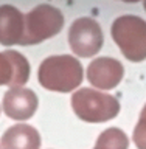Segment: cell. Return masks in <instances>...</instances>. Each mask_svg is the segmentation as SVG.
Wrapping results in <instances>:
<instances>
[{"label":"cell","instance_id":"6da1fadb","mask_svg":"<svg viewBox=\"0 0 146 149\" xmlns=\"http://www.w3.org/2000/svg\"><path fill=\"white\" fill-rule=\"evenodd\" d=\"M39 84L47 90L68 93L81 86L84 70L81 62L70 54L48 56L41 62L37 70Z\"/></svg>","mask_w":146,"mask_h":149},{"label":"cell","instance_id":"7a4b0ae2","mask_svg":"<svg viewBox=\"0 0 146 149\" xmlns=\"http://www.w3.org/2000/svg\"><path fill=\"white\" fill-rule=\"evenodd\" d=\"M72 109L86 123H106L120 113V102L112 95L86 87L72 95Z\"/></svg>","mask_w":146,"mask_h":149},{"label":"cell","instance_id":"3957f363","mask_svg":"<svg viewBox=\"0 0 146 149\" xmlns=\"http://www.w3.org/2000/svg\"><path fill=\"white\" fill-rule=\"evenodd\" d=\"M110 33L128 61L142 62L146 59V20L138 16L124 14L114 20Z\"/></svg>","mask_w":146,"mask_h":149},{"label":"cell","instance_id":"277c9868","mask_svg":"<svg viewBox=\"0 0 146 149\" xmlns=\"http://www.w3.org/2000/svg\"><path fill=\"white\" fill-rule=\"evenodd\" d=\"M64 26L61 9L42 3L25 14V33L20 45H36L54 37Z\"/></svg>","mask_w":146,"mask_h":149},{"label":"cell","instance_id":"5b68a950","mask_svg":"<svg viewBox=\"0 0 146 149\" xmlns=\"http://www.w3.org/2000/svg\"><path fill=\"white\" fill-rule=\"evenodd\" d=\"M103 42V30L95 19L79 17L70 25L68 44L76 56L92 58L101 50Z\"/></svg>","mask_w":146,"mask_h":149},{"label":"cell","instance_id":"8992f818","mask_svg":"<svg viewBox=\"0 0 146 149\" xmlns=\"http://www.w3.org/2000/svg\"><path fill=\"white\" fill-rule=\"evenodd\" d=\"M86 76L93 87L100 90H112L123 81L124 67L115 58H96L87 67Z\"/></svg>","mask_w":146,"mask_h":149},{"label":"cell","instance_id":"52a82bcc","mask_svg":"<svg viewBox=\"0 0 146 149\" xmlns=\"http://www.w3.org/2000/svg\"><path fill=\"white\" fill-rule=\"evenodd\" d=\"M37 104V95L27 87H13L3 95V112L16 121L30 120L36 113Z\"/></svg>","mask_w":146,"mask_h":149},{"label":"cell","instance_id":"ba28073f","mask_svg":"<svg viewBox=\"0 0 146 149\" xmlns=\"http://www.w3.org/2000/svg\"><path fill=\"white\" fill-rule=\"evenodd\" d=\"M30 79V64L16 50L0 51V86L22 87Z\"/></svg>","mask_w":146,"mask_h":149},{"label":"cell","instance_id":"9c48e42d","mask_svg":"<svg viewBox=\"0 0 146 149\" xmlns=\"http://www.w3.org/2000/svg\"><path fill=\"white\" fill-rule=\"evenodd\" d=\"M25 33V16L13 5H0V44L20 45Z\"/></svg>","mask_w":146,"mask_h":149},{"label":"cell","instance_id":"30bf717a","mask_svg":"<svg viewBox=\"0 0 146 149\" xmlns=\"http://www.w3.org/2000/svg\"><path fill=\"white\" fill-rule=\"evenodd\" d=\"M2 149H39L41 135L30 124H14L2 135Z\"/></svg>","mask_w":146,"mask_h":149},{"label":"cell","instance_id":"8fae6325","mask_svg":"<svg viewBox=\"0 0 146 149\" xmlns=\"http://www.w3.org/2000/svg\"><path fill=\"white\" fill-rule=\"evenodd\" d=\"M128 148H129L128 135L118 127H109L100 134L93 149H128Z\"/></svg>","mask_w":146,"mask_h":149},{"label":"cell","instance_id":"7c38bea8","mask_svg":"<svg viewBox=\"0 0 146 149\" xmlns=\"http://www.w3.org/2000/svg\"><path fill=\"white\" fill-rule=\"evenodd\" d=\"M132 140L137 149H146V104L140 112L138 123L135 124V129L132 132Z\"/></svg>","mask_w":146,"mask_h":149},{"label":"cell","instance_id":"4fadbf2b","mask_svg":"<svg viewBox=\"0 0 146 149\" xmlns=\"http://www.w3.org/2000/svg\"><path fill=\"white\" fill-rule=\"evenodd\" d=\"M143 8H145V11H146V2L143 3Z\"/></svg>","mask_w":146,"mask_h":149},{"label":"cell","instance_id":"5bb4252c","mask_svg":"<svg viewBox=\"0 0 146 149\" xmlns=\"http://www.w3.org/2000/svg\"><path fill=\"white\" fill-rule=\"evenodd\" d=\"M0 149H2V148H0Z\"/></svg>","mask_w":146,"mask_h":149}]
</instances>
